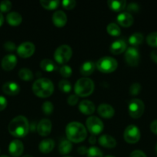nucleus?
Wrapping results in <instances>:
<instances>
[{"label": "nucleus", "mask_w": 157, "mask_h": 157, "mask_svg": "<svg viewBox=\"0 0 157 157\" xmlns=\"http://www.w3.org/2000/svg\"><path fill=\"white\" fill-rule=\"evenodd\" d=\"M66 135L68 140L71 143L78 144L86 140L87 130L83 124L76 121L70 122L66 127Z\"/></svg>", "instance_id": "1"}, {"label": "nucleus", "mask_w": 157, "mask_h": 157, "mask_svg": "<svg viewBox=\"0 0 157 157\" xmlns=\"http://www.w3.org/2000/svg\"><path fill=\"white\" fill-rule=\"evenodd\" d=\"M8 130L9 133L15 137H25L29 131V123L26 117L19 115L10 121Z\"/></svg>", "instance_id": "2"}, {"label": "nucleus", "mask_w": 157, "mask_h": 157, "mask_svg": "<svg viewBox=\"0 0 157 157\" xmlns=\"http://www.w3.org/2000/svg\"><path fill=\"white\" fill-rule=\"evenodd\" d=\"M32 91L38 98H49L54 92V84L49 78H39L32 84Z\"/></svg>", "instance_id": "3"}, {"label": "nucleus", "mask_w": 157, "mask_h": 157, "mask_svg": "<svg viewBox=\"0 0 157 157\" xmlns=\"http://www.w3.org/2000/svg\"><path fill=\"white\" fill-rule=\"evenodd\" d=\"M94 88H95V84L90 78H82L75 82L74 86V91L75 94L78 97L86 98L92 94Z\"/></svg>", "instance_id": "4"}, {"label": "nucleus", "mask_w": 157, "mask_h": 157, "mask_svg": "<svg viewBox=\"0 0 157 157\" xmlns=\"http://www.w3.org/2000/svg\"><path fill=\"white\" fill-rule=\"evenodd\" d=\"M95 67L102 73L109 74L116 70L118 67V62L112 57H103L97 61Z\"/></svg>", "instance_id": "5"}, {"label": "nucleus", "mask_w": 157, "mask_h": 157, "mask_svg": "<svg viewBox=\"0 0 157 157\" xmlns=\"http://www.w3.org/2000/svg\"><path fill=\"white\" fill-rule=\"evenodd\" d=\"M72 56V50L70 46L63 44L55 49L54 52V59L58 64H65L71 59Z\"/></svg>", "instance_id": "6"}, {"label": "nucleus", "mask_w": 157, "mask_h": 157, "mask_svg": "<svg viewBox=\"0 0 157 157\" xmlns=\"http://www.w3.org/2000/svg\"><path fill=\"white\" fill-rule=\"evenodd\" d=\"M145 110V104L141 100L133 98L128 104V113L129 116L134 119L141 117Z\"/></svg>", "instance_id": "7"}, {"label": "nucleus", "mask_w": 157, "mask_h": 157, "mask_svg": "<svg viewBox=\"0 0 157 157\" xmlns=\"http://www.w3.org/2000/svg\"><path fill=\"white\" fill-rule=\"evenodd\" d=\"M86 124L87 130H89L91 135H93V136L100 134L104 129V124H103V121L95 116L88 117V119L86 120Z\"/></svg>", "instance_id": "8"}, {"label": "nucleus", "mask_w": 157, "mask_h": 157, "mask_svg": "<svg viewBox=\"0 0 157 157\" xmlns=\"http://www.w3.org/2000/svg\"><path fill=\"white\" fill-rule=\"evenodd\" d=\"M123 137H124L125 141L128 144H136L141 138V133H140L139 129L135 125L128 126L124 131Z\"/></svg>", "instance_id": "9"}, {"label": "nucleus", "mask_w": 157, "mask_h": 157, "mask_svg": "<svg viewBox=\"0 0 157 157\" xmlns=\"http://www.w3.org/2000/svg\"><path fill=\"white\" fill-rule=\"evenodd\" d=\"M125 61L128 65L136 67L140 61V54L135 47L128 48L125 52Z\"/></svg>", "instance_id": "10"}, {"label": "nucleus", "mask_w": 157, "mask_h": 157, "mask_svg": "<svg viewBox=\"0 0 157 157\" xmlns=\"http://www.w3.org/2000/svg\"><path fill=\"white\" fill-rule=\"evenodd\" d=\"M35 51V46L31 41H26L20 44L17 48V54L22 58H30Z\"/></svg>", "instance_id": "11"}, {"label": "nucleus", "mask_w": 157, "mask_h": 157, "mask_svg": "<svg viewBox=\"0 0 157 157\" xmlns=\"http://www.w3.org/2000/svg\"><path fill=\"white\" fill-rule=\"evenodd\" d=\"M24 151V144L19 140H14L9 144V154L13 157H19Z\"/></svg>", "instance_id": "12"}, {"label": "nucleus", "mask_w": 157, "mask_h": 157, "mask_svg": "<svg viewBox=\"0 0 157 157\" xmlns=\"http://www.w3.org/2000/svg\"><path fill=\"white\" fill-rule=\"evenodd\" d=\"M52 124L50 120L42 119L38 122L36 130L41 136H47L52 131Z\"/></svg>", "instance_id": "13"}, {"label": "nucleus", "mask_w": 157, "mask_h": 157, "mask_svg": "<svg viewBox=\"0 0 157 157\" xmlns=\"http://www.w3.org/2000/svg\"><path fill=\"white\" fill-rule=\"evenodd\" d=\"M52 23L55 27L62 28L67 23V15L63 11L58 10L54 12L52 17Z\"/></svg>", "instance_id": "14"}, {"label": "nucleus", "mask_w": 157, "mask_h": 157, "mask_svg": "<svg viewBox=\"0 0 157 157\" xmlns=\"http://www.w3.org/2000/svg\"><path fill=\"white\" fill-rule=\"evenodd\" d=\"M17 61H18V60H17L15 55H12V54L11 55H7L2 60V67L3 68V70L7 71H12L16 66Z\"/></svg>", "instance_id": "15"}, {"label": "nucleus", "mask_w": 157, "mask_h": 157, "mask_svg": "<svg viewBox=\"0 0 157 157\" xmlns=\"http://www.w3.org/2000/svg\"><path fill=\"white\" fill-rule=\"evenodd\" d=\"M99 115L105 119H110L115 114V110L111 105L108 104H101L97 108Z\"/></svg>", "instance_id": "16"}, {"label": "nucleus", "mask_w": 157, "mask_h": 157, "mask_svg": "<svg viewBox=\"0 0 157 157\" xmlns=\"http://www.w3.org/2000/svg\"><path fill=\"white\" fill-rule=\"evenodd\" d=\"M117 22L119 25L124 28L130 27L132 24H133L134 18L132 14L129 13L127 12H121L117 16Z\"/></svg>", "instance_id": "17"}, {"label": "nucleus", "mask_w": 157, "mask_h": 157, "mask_svg": "<svg viewBox=\"0 0 157 157\" xmlns=\"http://www.w3.org/2000/svg\"><path fill=\"white\" fill-rule=\"evenodd\" d=\"M126 49H127V44H126V41L121 39L115 40L111 44L110 47H109L110 52L112 55H115L123 53L124 52H126Z\"/></svg>", "instance_id": "18"}, {"label": "nucleus", "mask_w": 157, "mask_h": 157, "mask_svg": "<svg viewBox=\"0 0 157 157\" xmlns=\"http://www.w3.org/2000/svg\"><path fill=\"white\" fill-rule=\"evenodd\" d=\"M78 110L85 115H91L95 112V106L93 102L89 100H83L78 104Z\"/></svg>", "instance_id": "19"}, {"label": "nucleus", "mask_w": 157, "mask_h": 157, "mask_svg": "<svg viewBox=\"0 0 157 157\" xmlns=\"http://www.w3.org/2000/svg\"><path fill=\"white\" fill-rule=\"evenodd\" d=\"M2 91L9 96H15L20 92V87L17 83L9 81L3 84Z\"/></svg>", "instance_id": "20"}, {"label": "nucleus", "mask_w": 157, "mask_h": 157, "mask_svg": "<svg viewBox=\"0 0 157 157\" xmlns=\"http://www.w3.org/2000/svg\"><path fill=\"white\" fill-rule=\"evenodd\" d=\"M98 142L100 146L105 147V148L113 149L116 147V140L110 135H101L98 139Z\"/></svg>", "instance_id": "21"}, {"label": "nucleus", "mask_w": 157, "mask_h": 157, "mask_svg": "<svg viewBox=\"0 0 157 157\" xmlns=\"http://www.w3.org/2000/svg\"><path fill=\"white\" fill-rule=\"evenodd\" d=\"M95 67H95V64H94V62H92V61H85V62L80 66L79 72L83 76H84V78H86V76H89V75H91L93 73Z\"/></svg>", "instance_id": "22"}, {"label": "nucleus", "mask_w": 157, "mask_h": 157, "mask_svg": "<svg viewBox=\"0 0 157 157\" xmlns=\"http://www.w3.org/2000/svg\"><path fill=\"white\" fill-rule=\"evenodd\" d=\"M55 147V143L52 139H45L40 142L38 145V150L41 153L47 154L52 151Z\"/></svg>", "instance_id": "23"}, {"label": "nucleus", "mask_w": 157, "mask_h": 157, "mask_svg": "<svg viewBox=\"0 0 157 157\" xmlns=\"http://www.w3.org/2000/svg\"><path fill=\"white\" fill-rule=\"evenodd\" d=\"M6 21L9 25L18 26L22 21V17L18 12H12L6 15Z\"/></svg>", "instance_id": "24"}, {"label": "nucleus", "mask_w": 157, "mask_h": 157, "mask_svg": "<svg viewBox=\"0 0 157 157\" xmlns=\"http://www.w3.org/2000/svg\"><path fill=\"white\" fill-rule=\"evenodd\" d=\"M108 6L112 11L115 12H120L124 10L126 8V0H119V1H112V0H109L107 2Z\"/></svg>", "instance_id": "25"}, {"label": "nucleus", "mask_w": 157, "mask_h": 157, "mask_svg": "<svg viewBox=\"0 0 157 157\" xmlns=\"http://www.w3.org/2000/svg\"><path fill=\"white\" fill-rule=\"evenodd\" d=\"M39 65L42 70L46 72H52L57 68L55 63L50 59H43L42 61H41Z\"/></svg>", "instance_id": "26"}, {"label": "nucleus", "mask_w": 157, "mask_h": 157, "mask_svg": "<svg viewBox=\"0 0 157 157\" xmlns=\"http://www.w3.org/2000/svg\"><path fill=\"white\" fill-rule=\"evenodd\" d=\"M58 150L61 155L69 154L72 150V144L68 140H63L58 145Z\"/></svg>", "instance_id": "27"}, {"label": "nucleus", "mask_w": 157, "mask_h": 157, "mask_svg": "<svg viewBox=\"0 0 157 157\" xmlns=\"http://www.w3.org/2000/svg\"><path fill=\"white\" fill-rule=\"evenodd\" d=\"M143 40H144V36L143 34L136 32L129 36L128 41H129V44H131L132 47H135L141 44L143 42Z\"/></svg>", "instance_id": "28"}, {"label": "nucleus", "mask_w": 157, "mask_h": 157, "mask_svg": "<svg viewBox=\"0 0 157 157\" xmlns=\"http://www.w3.org/2000/svg\"><path fill=\"white\" fill-rule=\"evenodd\" d=\"M106 31L109 35L113 37H118L121 35V29L120 27L115 23H109L106 27Z\"/></svg>", "instance_id": "29"}, {"label": "nucleus", "mask_w": 157, "mask_h": 157, "mask_svg": "<svg viewBox=\"0 0 157 157\" xmlns=\"http://www.w3.org/2000/svg\"><path fill=\"white\" fill-rule=\"evenodd\" d=\"M18 77L21 80L24 81H30L33 79V73L29 68H22L18 71Z\"/></svg>", "instance_id": "30"}, {"label": "nucleus", "mask_w": 157, "mask_h": 157, "mask_svg": "<svg viewBox=\"0 0 157 157\" xmlns=\"http://www.w3.org/2000/svg\"><path fill=\"white\" fill-rule=\"evenodd\" d=\"M40 4L44 9L48 10H53L57 9L60 4L58 0H52V1H47V0H40Z\"/></svg>", "instance_id": "31"}, {"label": "nucleus", "mask_w": 157, "mask_h": 157, "mask_svg": "<svg viewBox=\"0 0 157 157\" xmlns=\"http://www.w3.org/2000/svg\"><path fill=\"white\" fill-rule=\"evenodd\" d=\"M58 88L62 92L65 94H68L72 90V84L67 80H61L58 82Z\"/></svg>", "instance_id": "32"}, {"label": "nucleus", "mask_w": 157, "mask_h": 157, "mask_svg": "<svg viewBox=\"0 0 157 157\" xmlns=\"http://www.w3.org/2000/svg\"><path fill=\"white\" fill-rule=\"evenodd\" d=\"M88 157H103V152L96 147H91L88 149Z\"/></svg>", "instance_id": "33"}, {"label": "nucleus", "mask_w": 157, "mask_h": 157, "mask_svg": "<svg viewBox=\"0 0 157 157\" xmlns=\"http://www.w3.org/2000/svg\"><path fill=\"white\" fill-rule=\"evenodd\" d=\"M146 42L149 46L157 48V32H154L146 37Z\"/></svg>", "instance_id": "34"}, {"label": "nucleus", "mask_w": 157, "mask_h": 157, "mask_svg": "<svg viewBox=\"0 0 157 157\" xmlns=\"http://www.w3.org/2000/svg\"><path fill=\"white\" fill-rule=\"evenodd\" d=\"M54 106L50 101H46L42 105V110L46 115H50L53 112Z\"/></svg>", "instance_id": "35"}, {"label": "nucleus", "mask_w": 157, "mask_h": 157, "mask_svg": "<svg viewBox=\"0 0 157 157\" xmlns=\"http://www.w3.org/2000/svg\"><path fill=\"white\" fill-rule=\"evenodd\" d=\"M59 73L62 77H63V78H68L72 75V70L70 67V66L65 64V65L62 66V67H60Z\"/></svg>", "instance_id": "36"}, {"label": "nucleus", "mask_w": 157, "mask_h": 157, "mask_svg": "<svg viewBox=\"0 0 157 157\" xmlns=\"http://www.w3.org/2000/svg\"><path fill=\"white\" fill-rule=\"evenodd\" d=\"M141 84H139V83H134L129 87V93L132 96H136L141 91Z\"/></svg>", "instance_id": "37"}, {"label": "nucleus", "mask_w": 157, "mask_h": 157, "mask_svg": "<svg viewBox=\"0 0 157 157\" xmlns=\"http://www.w3.org/2000/svg\"><path fill=\"white\" fill-rule=\"evenodd\" d=\"M12 9V2L9 0H4L0 2V12H8Z\"/></svg>", "instance_id": "38"}, {"label": "nucleus", "mask_w": 157, "mask_h": 157, "mask_svg": "<svg viewBox=\"0 0 157 157\" xmlns=\"http://www.w3.org/2000/svg\"><path fill=\"white\" fill-rule=\"evenodd\" d=\"M62 6L66 10H71L73 9L76 6V2L75 0H64L61 2Z\"/></svg>", "instance_id": "39"}, {"label": "nucleus", "mask_w": 157, "mask_h": 157, "mask_svg": "<svg viewBox=\"0 0 157 157\" xmlns=\"http://www.w3.org/2000/svg\"><path fill=\"white\" fill-rule=\"evenodd\" d=\"M126 9L127 10V12H129V13H137L139 11L140 7L137 3L131 2L128 6H126Z\"/></svg>", "instance_id": "40"}, {"label": "nucleus", "mask_w": 157, "mask_h": 157, "mask_svg": "<svg viewBox=\"0 0 157 157\" xmlns=\"http://www.w3.org/2000/svg\"><path fill=\"white\" fill-rule=\"evenodd\" d=\"M78 97L76 94H71L68 98L67 103L70 106H75L78 104Z\"/></svg>", "instance_id": "41"}, {"label": "nucleus", "mask_w": 157, "mask_h": 157, "mask_svg": "<svg viewBox=\"0 0 157 157\" xmlns=\"http://www.w3.org/2000/svg\"><path fill=\"white\" fill-rule=\"evenodd\" d=\"M4 48L7 52H13L16 49V46L12 41H6L4 44Z\"/></svg>", "instance_id": "42"}, {"label": "nucleus", "mask_w": 157, "mask_h": 157, "mask_svg": "<svg viewBox=\"0 0 157 157\" xmlns=\"http://www.w3.org/2000/svg\"><path fill=\"white\" fill-rule=\"evenodd\" d=\"M129 157H147L146 155L145 154L144 152H143L142 150H134L132 153H130V156Z\"/></svg>", "instance_id": "43"}, {"label": "nucleus", "mask_w": 157, "mask_h": 157, "mask_svg": "<svg viewBox=\"0 0 157 157\" xmlns=\"http://www.w3.org/2000/svg\"><path fill=\"white\" fill-rule=\"evenodd\" d=\"M7 100L3 96H0V111H2L7 107Z\"/></svg>", "instance_id": "44"}, {"label": "nucleus", "mask_w": 157, "mask_h": 157, "mask_svg": "<svg viewBox=\"0 0 157 157\" xmlns=\"http://www.w3.org/2000/svg\"><path fill=\"white\" fill-rule=\"evenodd\" d=\"M150 130L154 134L157 135V120L152 121L150 124Z\"/></svg>", "instance_id": "45"}, {"label": "nucleus", "mask_w": 157, "mask_h": 157, "mask_svg": "<svg viewBox=\"0 0 157 157\" xmlns=\"http://www.w3.org/2000/svg\"><path fill=\"white\" fill-rule=\"evenodd\" d=\"M150 58L153 62L157 64V50H152L150 53Z\"/></svg>", "instance_id": "46"}, {"label": "nucleus", "mask_w": 157, "mask_h": 157, "mask_svg": "<svg viewBox=\"0 0 157 157\" xmlns=\"http://www.w3.org/2000/svg\"><path fill=\"white\" fill-rule=\"evenodd\" d=\"M88 152V149L86 148V147L83 146V147H80L78 148V153H79L80 155H85L87 154Z\"/></svg>", "instance_id": "47"}, {"label": "nucleus", "mask_w": 157, "mask_h": 157, "mask_svg": "<svg viewBox=\"0 0 157 157\" xmlns=\"http://www.w3.org/2000/svg\"><path fill=\"white\" fill-rule=\"evenodd\" d=\"M89 143L90 144H95V143H96V138H95V136L91 135V136L89 139Z\"/></svg>", "instance_id": "48"}, {"label": "nucleus", "mask_w": 157, "mask_h": 157, "mask_svg": "<svg viewBox=\"0 0 157 157\" xmlns=\"http://www.w3.org/2000/svg\"><path fill=\"white\" fill-rule=\"evenodd\" d=\"M3 22H4V17H3L2 12H0V27L2 25Z\"/></svg>", "instance_id": "49"}, {"label": "nucleus", "mask_w": 157, "mask_h": 157, "mask_svg": "<svg viewBox=\"0 0 157 157\" xmlns=\"http://www.w3.org/2000/svg\"><path fill=\"white\" fill-rule=\"evenodd\" d=\"M22 157H33V156H31V155H25V156H23Z\"/></svg>", "instance_id": "50"}, {"label": "nucleus", "mask_w": 157, "mask_h": 157, "mask_svg": "<svg viewBox=\"0 0 157 157\" xmlns=\"http://www.w3.org/2000/svg\"><path fill=\"white\" fill-rule=\"evenodd\" d=\"M155 152H156V154H157V144H156V145H155Z\"/></svg>", "instance_id": "51"}, {"label": "nucleus", "mask_w": 157, "mask_h": 157, "mask_svg": "<svg viewBox=\"0 0 157 157\" xmlns=\"http://www.w3.org/2000/svg\"><path fill=\"white\" fill-rule=\"evenodd\" d=\"M105 157H115V156H105Z\"/></svg>", "instance_id": "52"}, {"label": "nucleus", "mask_w": 157, "mask_h": 157, "mask_svg": "<svg viewBox=\"0 0 157 157\" xmlns=\"http://www.w3.org/2000/svg\"><path fill=\"white\" fill-rule=\"evenodd\" d=\"M0 157H9L8 156H0Z\"/></svg>", "instance_id": "53"}, {"label": "nucleus", "mask_w": 157, "mask_h": 157, "mask_svg": "<svg viewBox=\"0 0 157 157\" xmlns=\"http://www.w3.org/2000/svg\"><path fill=\"white\" fill-rule=\"evenodd\" d=\"M64 157H71V156H64Z\"/></svg>", "instance_id": "54"}]
</instances>
